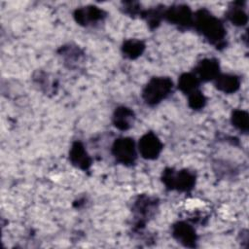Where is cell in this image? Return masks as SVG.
Listing matches in <instances>:
<instances>
[{
	"label": "cell",
	"mask_w": 249,
	"mask_h": 249,
	"mask_svg": "<svg viewBox=\"0 0 249 249\" xmlns=\"http://www.w3.org/2000/svg\"><path fill=\"white\" fill-rule=\"evenodd\" d=\"M161 179L167 189L180 192H188L196 184L195 173L188 169L174 171L172 168H167L162 172Z\"/></svg>",
	"instance_id": "obj_3"
},
{
	"label": "cell",
	"mask_w": 249,
	"mask_h": 249,
	"mask_svg": "<svg viewBox=\"0 0 249 249\" xmlns=\"http://www.w3.org/2000/svg\"><path fill=\"white\" fill-rule=\"evenodd\" d=\"M138 150L144 159L154 160L160 154L162 143L154 132H147L139 139Z\"/></svg>",
	"instance_id": "obj_6"
},
{
	"label": "cell",
	"mask_w": 249,
	"mask_h": 249,
	"mask_svg": "<svg viewBox=\"0 0 249 249\" xmlns=\"http://www.w3.org/2000/svg\"><path fill=\"white\" fill-rule=\"evenodd\" d=\"M173 89V83L168 77H154L145 86L142 91L144 101L151 106L157 105L165 99Z\"/></svg>",
	"instance_id": "obj_2"
},
{
	"label": "cell",
	"mask_w": 249,
	"mask_h": 249,
	"mask_svg": "<svg viewBox=\"0 0 249 249\" xmlns=\"http://www.w3.org/2000/svg\"><path fill=\"white\" fill-rule=\"evenodd\" d=\"M61 55L64 57L65 61L69 64L75 63L77 60H80L83 53L79 48L76 46H63L61 48Z\"/></svg>",
	"instance_id": "obj_18"
},
{
	"label": "cell",
	"mask_w": 249,
	"mask_h": 249,
	"mask_svg": "<svg viewBox=\"0 0 249 249\" xmlns=\"http://www.w3.org/2000/svg\"><path fill=\"white\" fill-rule=\"evenodd\" d=\"M231 124L242 132H247L249 128V116L246 111L234 110L231 114Z\"/></svg>",
	"instance_id": "obj_17"
},
{
	"label": "cell",
	"mask_w": 249,
	"mask_h": 249,
	"mask_svg": "<svg viewBox=\"0 0 249 249\" xmlns=\"http://www.w3.org/2000/svg\"><path fill=\"white\" fill-rule=\"evenodd\" d=\"M173 237L188 247H195L196 241V233L195 229L186 222H177L172 226Z\"/></svg>",
	"instance_id": "obj_9"
},
{
	"label": "cell",
	"mask_w": 249,
	"mask_h": 249,
	"mask_svg": "<svg viewBox=\"0 0 249 249\" xmlns=\"http://www.w3.org/2000/svg\"><path fill=\"white\" fill-rule=\"evenodd\" d=\"M215 87L225 93H233L240 87V79L233 74H219L215 79Z\"/></svg>",
	"instance_id": "obj_12"
},
{
	"label": "cell",
	"mask_w": 249,
	"mask_h": 249,
	"mask_svg": "<svg viewBox=\"0 0 249 249\" xmlns=\"http://www.w3.org/2000/svg\"><path fill=\"white\" fill-rule=\"evenodd\" d=\"M199 80L194 73H184L178 80V88L185 94L189 95L198 89Z\"/></svg>",
	"instance_id": "obj_16"
},
{
	"label": "cell",
	"mask_w": 249,
	"mask_h": 249,
	"mask_svg": "<svg viewBox=\"0 0 249 249\" xmlns=\"http://www.w3.org/2000/svg\"><path fill=\"white\" fill-rule=\"evenodd\" d=\"M69 159L73 165L82 170L89 169L91 164V159L80 141H76L72 144L69 151Z\"/></svg>",
	"instance_id": "obj_11"
},
{
	"label": "cell",
	"mask_w": 249,
	"mask_h": 249,
	"mask_svg": "<svg viewBox=\"0 0 249 249\" xmlns=\"http://www.w3.org/2000/svg\"><path fill=\"white\" fill-rule=\"evenodd\" d=\"M112 154L116 160L124 165H131L135 162L137 153L133 139L121 137L116 139L112 146Z\"/></svg>",
	"instance_id": "obj_4"
},
{
	"label": "cell",
	"mask_w": 249,
	"mask_h": 249,
	"mask_svg": "<svg viewBox=\"0 0 249 249\" xmlns=\"http://www.w3.org/2000/svg\"><path fill=\"white\" fill-rule=\"evenodd\" d=\"M105 17V12L96 6L81 7L76 9L74 12L75 20L84 26L93 25L99 21H102Z\"/></svg>",
	"instance_id": "obj_7"
},
{
	"label": "cell",
	"mask_w": 249,
	"mask_h": 249,
	"mask_svg": "<svg viewBox=\"0 0 249 249\" xmlns=\"http://www.w3.org/2000/svg\"><path fill=\"white\" fill-rule=\"evenodd\" d=\"M194 74L199 81L207 82L215 80L220 74L219 61L215 58H204L197 63Z\"/></svg>",
	"instance_id": "obj_10"
},
{
	"label": "cell",
	"mask_w": 249,
	"mask_h": 249,
	"mask_svg": "<svg viewBox=\"0 0 249 249\" xmlns=\"http://www.w3.org/2000/svg\"><path fill=\"white\" fill-rule=\"evenodd\" d=\"M228 19L235 26H244L248 21V17L244 11L241 2H234L227 11Z\"/></svg>",
	"instance_id": "obj_14"
},
{
	"label": "cell",
	"mask_w": 249,
	"mask_h": 249,
	"mask_svg": "<svg viewBox=\"0 0 249 249\" xmlns=\"http://www.w3.org/2000/svg\"><path fill=\"white\" fill-rule=\"evenodd\" d=\"M144 50L145 44L142 41L136 39H129L124 41L122 47L124 55L129 59L137 58L139 55L142 54Z\"/></svg>",
	"instance_id": "obj_15"
},
{
	"label": "cell",
	"mask_w": 249,
	"mask_h": 249,
	"mask_svg": "<svg viewBox=\"0 0 249 249\" xmlns=\"http://www.w3.org/2000/svg\"><path fill=\"white\" fill-rule=\"evenodd\" d=\"M194 25L217 49L224 48L226 28L223 22L206 9H200L194 15Z\"/></svg>",
	"instance_id": "obj_1"
},
{
	"label": "cell",
	"mask_w": 249,
	"mask_h": 249,
	"mask_svg": "<svg viewBox=\"0 0 249 249\" xmlns=\"http://www.w3.org/2000/svg\"><path fill=\"white\" fill-rule=\"evenodd\" d=\"M157 204L158 203L155 198L147 196H141L135 200L132 206V211L134 213V217L137 219L138 225H143L146 220L154 214Z\"/></svg>",
	"instance_id": "obj_8"
},
{
	"label": "cell",
	"mask_w": 249,
	"mask_h": 249,
	"mask_svg": "<svg viewBox=\"0 0 249 249\" xmlns=\"http://www.w3.org/2000/svg\"><path fill=\"white\" fill-rule=\"evenodd\" d=\"M133 122L134 113L129 108L122 106L115 110L113 115V124L117 128L121 130H126L131 127Z\"/></svg>",
	"instance_id": "obj_13"
},
{
	"label": "cell",
	"mask_w": 249,
	"mask_h": 249,
	"mask_svg": "<svg viewBox=\"0 0 249 249\" xmlns=\"http://www.w3.org/2000/svg\"><path fill=\"white\" fill-rule=\"evenodd\" d=\"M163 18L172 24L189 28L194 24V15L187 5H173L164 10Z\"/></svg>",
	"instance_id": "obj_5"
},
{
	"label": "cell",
	"mask_w": 249,
	"mask_h": 249,
	"mask_svg": "<svg viewBox=\"0 0 249 249\" xmlns=\"http://www.w3.org/2000/svg\"><path fill=\"white\" fill-rule=\"evenodd\" d=\"M189 106L194 110L202 109L206 103V98L200 90H195L188 95Z\"/></svg>",
	"instance_id": "obj_19"
}]
</instances>
